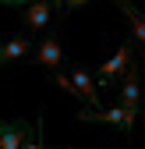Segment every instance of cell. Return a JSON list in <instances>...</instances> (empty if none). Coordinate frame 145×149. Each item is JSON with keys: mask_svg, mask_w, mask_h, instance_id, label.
Listing matches in <instances>:
<instances>
[{"mask_svg": "<svg viewBox=\"0 0 145 149\" xmlns=\"http://www.w3.org/2000/svg\"><path fill=\"white\" fill-rule=\"evenodd\" d=\"M138 50V43H124L110 61H106L103 68H99V78H96V85H117V82H124V71H128V64H131V53Z\"/></svg>", "mask_w": 145, "mask_h": 149, "instance_id": "cell-1", "label": "cell"}, {"mask_svg": "<svg viewBox=\"0 0 145 149\" xmlns=\"http://www.w3.org/2000/svg\"><path fill=\"white\" fill-rule=\"evenodd\" d=\"M35 132V124L14 117V121H0V149H21Z\"/></svg>", "mask_w": 145, "mask_h": 149, "instance_id": "cell-2", "label": "cell"}, {"mask_svg": "<svg viewBox=\"0 0 145 149\" xmlns=\"http://www.w3.org/2000/svg\"><path fill=\"white\" fill-rule=\"evenodd\" d=\"M120 107L135 110V114H145L142 110V89H138V61L128 64V71H124V85H120Z\"/></svg>", "mask_w": 145, "mask_h": 149, "instance_id": "cell-3", "label": "cell"}, {"mask_svg": "<svg viewBox=\"0 0 145 149\" xmlns=\"http://www.w3.org/2000/svg\"><path fill=\"white\" fill-rule=\"evenodd\" d=\"M135 110H128V107H113V110H99V114H78V121H106V124H120L124 132H135Z\"/></svg>", "mask_w": 145, "mask_h": 149, "instance_id": "cell-4", "label": "cell"}, {"mask_svg": "<svg viewBox=\"0 0 145 149\" xmlns=\"http://www.w3.org/2000/svg\"><path fill=\"white\" fill-rule=\"evenodd\" d=\"M35 64H43V68H50V71H57L60 68V61H64V50H60V39L57 36H50V39H43L39 46H35V57H32Z\"/></svg>", "mask_w": 145, "mask_h": 149, "instance_id": "cell-5", "label": "cell"}, {"mask_svg": "<svg viewBox=\"0 0 145 149\" xmlns=\"http://www.w3.org/2000/svg\"><path fill=\"white\" fill-rule=\"evenodd\" d=\"M71 85H75V96H81L88 107H99V92H96V82L88 78L85 68H75L71 71Z\"/></svg>", "mask_w": 145, "mask_h": 149, "instance_id": "cell-6", "label": "cell"}, {"mask_svg": "<svg viewBox=\"0 0 145 149\" xmlns=\"http://www.w3.org/2000/svg\"><path fill=\"white\" fill-rule=\"evenodd\" d=\"M50 14H53V7L46 4V0H32V4L25 7V25H28V32H43L50 25Z\"/></svg>", "mask_w": 145, "mask_h": 149, "instance_id": "cell-7", "label": "cell"}, {"mask_svg": "<svg viewBox=\"0 0 145 149\" xmlns=\"http://www.w3.org/2000/svg\"><path fill=\"white\" fill-rule=\"evenodd\" d=\"M117 7L128 14V22H131V32H135V43H138V50H145V14L131 4V0H117Z\"/></svg>", "mask_w": 145, "mask_h": 149, "instance_id": "cell-8", "label": "cell"}, {"mask_svg": "<svg viewBox=\"0 0 145 149\" xmlns=\"http://www.w3.org/2000/svg\"><path fill=\"white\" fill-rule=\"evenodd\" d=\"M28 53H32L28 39H21V36H18V39H11V43H4V46H0V68H4V64H11V61H18V57H28Z\"/></svg>", "mask_w": 145, "mask_h": 149, "instance_id": "cell-9", "label": "cell"}, {"mask_svg": "<svg viewBox=\"0 0 145 149\" xmlns=\"http://www.w3.org/2000/svg\"><path fill=\"white\" fill-rule=\"evenodd\" d=\"M39 128H43V121H35V132H32V139H28L21 149H46V146H43V139H39Z\"/></svg>", "mask_w": 145, "mask_h": 149, "instance_id": "cell-10", "label": "cell"}, {"mask_svg": "<svg viewBox=\"0 0 145 149\" xmlns=\"http://www.w3.org/2000/svg\"><path fill=\"white\" fill-rule=\"evenodd\" d=\"M0 4H4V7H28L32 0H0Z\"/></svg>", "mask_w": 145, "mask_h": 149, "instance_id": "cell-11", "label": "cell"}, {"mask_svg": "<svg viewBox=\"0 0 145 149\" xmlns=\"http://www.w3.org/2000/svg\"><path fill=\"white\" fill-rule=\"evenodd\" d=\"M81 4H88V0H64V11H71V7H81Z\"/></svg>", "mask_w": 145, "mask_h": 149, "instance_id": "cell-12", "label": "cell"}, {"mask_svg": "<svg viewBox=\"0 0 145 149\" xmlns=\"http://www.w3.org/2000/svg\"><path fill=\"white\" fill-rule=\"evenodd\" d=\"M46 4H50L53 11H64V0H46Z\"/></svg>", "mask_w": 145, "mask_h": 149, "instance_id": "cell-13", "label": "cell"}, {"mask_svg": "<svg viewBox=\"0 0 145 149\" xmlns=\"http://www.w3.org/2000/svg\"><path fill=\"white\" fill-rule=\"evenodd\" d=\"M138 53H142V61H145V50H138Z\"/></svg>", "mask_w": 145, "mask_h": 149, "instance_id": "cell-14", "label": "cell"}]
</instances>
